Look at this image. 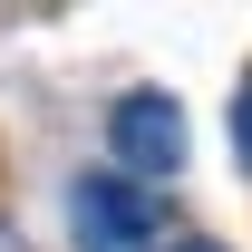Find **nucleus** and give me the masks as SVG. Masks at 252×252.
I'll return each mask as SVG.
<instances>
[{
    "mask_svg": "<svg viewBox=\"0 0 252 252\" xmlns=\"http://www.w3.org/2000/svg\"><path fill=\"white\" fill-rule=\"evenodd\" d=\"M233 146H243V175H252V78L233 88Z\"/></svg>",
    "mask_w": 252,
    "mask_h": 252,
    "instance_id": "obj_3",
    "label": "nucleus"
},
{
    "mask_svg": "<svg viewBox=\"0 0 252 252\" xmlns=\"http://www.w3.org/2000/svg\"><path fill=\"white\" fill-rule=\"evenodd\" d=\"M107 146H117V175L126 185H146L156 194L175 165H185V107L165 88H126L117 107H107Z\"/></svg>",
    "mask_w": 252,
    "mask_h": 252,
    "instance_id": "obj_1",
    "label": "nucleus"
},
{
    "mask_svg": "<svg viewBox=\"0 0 252 252\" xmlns=\"http://www.w3.org/2000/svg\"><path fill=\"white\" fill-rule=\"evenodd\" d=\"M165 252H223V243H204V233H185V243H165Z\"/></svg>",
    "mask_w": 252,
    "mask_h": 252,
    "instance_id": "obj_4",
    "label": "nucleus"
},
{
    "mask_svg": "<svg viewBox=\"0 0 252 252\" xmlns=\"http://www.w3.org/2000/svg\"><path fill=\"white\" fill-rule=\"evenodd\" d=\"M68 223H78L88 252H165V204L146 185H126V175H78Z\"/></svg>",
    "mask_w": 252,
    "mask_h": 252,
    "instance_id": "obj_2",
    "label": "nucleus"
}]
</instances>
